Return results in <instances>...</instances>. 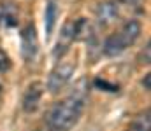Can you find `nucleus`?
Returning a JSON list of instances; mask_svg holds the SVG:
<instances>
[{
    "instance_id": "obj_15",
    "label": "nucleus",
    "mask_w": 151,
    "mask_h": 131,
    "mask_svg": "<svg viewBox=\"0 0 151 131\" xmlns=\"http://www.w3.org/2000/svg\"><path fill=\"white\" fill-rule=\"evenodd\" d=\"M123 4H127V5H134V4H137L139 0H121Z\"/></svg>"
},
{
    "instance_id": "obj_9",
    "label": "nucleus",
    "mask_w": 151,
    "mask_h": 131,
    "mask_svg": "<svg viewBox=\"0 0 151 131\" xmlns=\"http://www.w3.org/2000/svg\"><path fill=\"white\" fill-rule=\"evenodd\" d=\"M150 128H151L150 110H146L144 114L137 115V117L130 123V128H128V131H150Z\"/></svg>"
},
{
    "instance_id": "obj_3",
    "label": "nucleus",
    "mask_w": 151,
    "mask_h": 131,
    "mask_svg": "<svg viewBox=\"0 0 151 131\" xmlns=\"http://www.w3.org/2000/svg\"><path fill=\"white\" fill-rule=\"evenodd\" d=\"M76 70V63L72 61H62L55 67V70L49 74V79H47V89L51 93H58L62 87L65 86L70 77L74 75Z\"/></svg>"
},
{
    "instance_id": "obj_8",
    "label": "nucleus",
    "mask_w": 151,
    "mask_h": 131,
    "mask_svg": "<svg viewBox=\"0 0 151 131\" xmlns=\"http://www.w3.org/2000/svg\"><path fill=\"white\" fill-rule=\"evenodd\" d=\"M56 16H58V7L56 4L51 0L47 2L46 5V12H44V26H46V35L49 37L55 30V25H56Z\"/></svg>"
},
{
    "instance_id": "obj_10",
    "label": "nucleus",
    "mask_w": 151,
    "mask_h": 131,
    "mask_svg": "<svg viewBox=\"0 0 151 131\" xmlns=\"http://www.w3.org/2000/svg\"><path fill=\"white\" fill-rule=\"evenodd\" d=\"M91 35V25L88 19H79L76 21V40H86Z\"/></svg>"
},
{
    "instance_id": "obj_14",
    "label": "nucleus",
    "mask_w": 151,
    "mask_h": 131,
    "mask_svg": "<svg viewBox=\"0 0 151 131\" xmlns=\"http://www.w3.org/2000/svg\"><path fill=\"white\" fill-rule=\"evenodd\" d=\"M150 82H151V75L150 74H146V77H144V81H142V86L146 91H150Z\"/></svg>"
},
{
    "instance_id": "obj_4",
    "label": "nucleus",
    "mask_w": 151,
    "mask_h": 131,
    "mask_svg": "<svg viewBox=\"0 0 151 131\" xmlns=\"http://www.w3.org/2000/svg\"><path fill=\"white\" fill-rule=\"evenodd\" d=\"M39 51V42H37V33L35 28L32 25L25 26L21 32V56L27 61H34Z\"/></svg>"
},
{
    "instance_id": "obj_11",
    "label": "nucleus",
    "mask_w": 151,
    "mask_h": 131,
    "mask_svg": "<svg viewBox=\"0 0 151 131\" xmlns=\"http://www.w3.org/2000/svg\"><path fill=\"white\" fill-rule=\"evenodd\" d=\"M9 68H11V59L4 51H0V72H7Z\"/></svg>"
},
{
    "instance_id": "obj_13",
    "label": "nucleus",
    "mask_w": 151,
    "mask_h": 131,
    "mask_svg": "<svg viewBox=\"0 0 151 131\" xmlns=\"http://www.w3.org/2000/svg\"><path fill=\"white\" fill-rule=\"evenodd\" d=\"M95 84H97V86H100V87H107L106 91H118V87H116V86H113V84H107L106 81H97Z\"/></svg>"
},
{
    "instance_id": "obj_2",
    "label": "nucleus",
    "mask_w": 151,
    "mask_h": 131,
    "mask_svg": "<svg viewBox=\"0 0 151 131\" xmlns=\"http://www.w3.org/2000/svg\"><path fill=\"white\" fill-rule=\"evenodd\" d=\"M141 35V23L137 19H130L127 21L119 32L113 33L111 37H107V40L104 42V54L106 56H119L127 47H130Z\"/></svg>"
},
{
    "instance_id": "obj_5",
    "label": "nucleus",
    "mask_w": 151,
    "mask_h": 131,
    "mask_svg": "<svg viewBox=\"0 0 151 131\" xmlns=\"http://www.w3.org/2000/svg\"><path fill=\"white\" fill-rule=\"evenodd\" d=\"M74 40H76V21H67V23L63 25L62 33H60V39H58V42H56L55 58H62V56L69 51L70 44L74 42Z\"/></svg>"
},
{
    "instance_id": "obj_6",
    "label": "nucleus",
    "mask_w": 151,
    "mask_h": 131,
    "mask_svg": "<svg viewBox=\"0 0 151 131\" xmlns=\"http://www.w3.org/2000/svg\"><path fill=\"white\" fill-rule=\"evenodd\" d=\"M44 84L42 82H32L30 86L27 87L25 91V96H23V108L27 112H35L42 100V94H44Z\"/></svg>"
},
{
    "instance_id": "obj_1",
    "label": "nucleus",
    "mask_w": 151,
    "mask_h": 131,
    "mask_svg": "<svg viewBox=\"0 0 151 131\" xmlns=\"http://www.w3.org/2000/svg\"><path fill=\"white\" fill-rule=\"evenodd\" d=\"M83 108H84V96H81L79 93L55 103L46 117V124L49 131H70L77 124Z\"/></svg>"
},
{
    "instance_id": "obj_7",
    "label": "nucleus",
    "mask_w": 151,
    "mask_h": 131,
    "mask_svg": "<svg viewBox=\"0 0 151 131\" xmlns=\"http://www.w3.org/2000/svg\"><path fill=\"white\" fill-rule=\"evenodd\" d=\"M95 14H97L99 23L102 26H106V25H111L114 19L118 18V7H116L114 2H100L97 5Z\"/></svg>"
},
{
    "instance_id": "obj_12",
    "label": "nucleus",
    "mask_w": 151,
    "mask_h": 131,
    "mask_svg": "<svg viewBox=\"0 0 151 131\" xmlns=\"http://www.w3.org/2000/svg\"><path fill=\"white\" fill-rule=\"evenodd\" d=\"M141 63L142 65H150V44H146V47H144V51L141 52Z\"/></svg>"
}]
</instances>
